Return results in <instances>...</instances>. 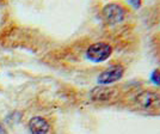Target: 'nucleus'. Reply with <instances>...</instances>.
<instances>
[{
  "label": "nucleus",
  "mask_w": 160,
  "mask_h": 134,
  "mask_svg": "<svg viewBox=\"0 0 160 134\" xmlns=\"http://www.w3.org/2000/svg\"><path fill=\"white\" fill-rule=\"evenodd\" d=\"M124 73V68L121 65H113L109 67L104 72H102L98 77V83L102 85H108V84H112L115 81L120 80L122 75Z\"/></svg>",
  "instance_id": "obj_4"
},
{
  "label": "nucleus",
  "mask_w": 160,
  "mask_h": 134,
  "mask_svg": "<svg viewBox=\"0 0 160 134\" xmlns=\"http://www.w3.org/2000/svg\"><path fill=\"white\" fill-rule=\"evenodd\" d=\"M136 104L146 110H154L160 108V95L154 91H142L135 98Z\"/></svg>",
  "instance_id": "obj_2"
},
{
  "label": "nucleus",
  "mask_w": 160,
  "mask_h": 134,
  "mask_svg": "<svg viewBox=\"0 0 160 134\" xmlns=\"http://www.w3.org/2000/svg\"><path fill=\"white\" fill-rule=\"evenodd\" d=\"M111 53H112V48L110 44H108L105 42H97L87 48L86 56L88 60L93 62H102L107 60L111 55Z\"/></svg>",
  "instance_id": "obj_1"
},
{
  "label": "nucleus",
  "mask_w": 160,
  "mask_h": 134,
  "mask_svg": "<svg viewBox=\"0 0 160 134\" xmlns=\"http://www.w3.org/2000/svg\"><path fill=\"white\" fill-rule=\"evenodd\" d=\"M104 18L109 24H117L121 23L124 18V8L118 4H108L103 8Z\"/></svg>",
  "instance_id": "obj_3"
},
{
  "label": "nucleus",
  "mask_w": 160,
  "mask_h": 134,
  "mask_svg": "<svg viewBox=\"0 0 160 134\" xmlns=\"http://www.w3.org/2000/svg\"><path fill=\"white\" fill-rule=\"evenodd\" d=\"M50 126L48 121L41 116H33L29 121V131L31 134H48Z\"/></svg>",
  "instance_id": "obj_5"
},
{
  "label": "nucleus",
  "mask_w": 160,
  "mask_h": 134,
  "mask_svg": "<svg viewBox=\"0 0 160 134\" xmlns=\"http://www.w3.org/2000/svg\"><path fill=\"white\" fill-rule=\"evenodd\" d=\"M0 134H7V132H6V129L2 127L1 125H0Z\"/></svg>",
  "instance_id": "obj_8"
},
{
  "label": "nucleus",
  "mask_w": 160,
  "mask_h": 134,
  "mask_svg": "<svg viewBox=\"0 0 160 134\" xmlns=\"http://www.w3.org/2000/svg\"><path fill=\"white\" fill-rule=\"evenodd\" d=\"M117 91L113 87H94L91 91V98L93 100H110L116 96Z\"/></svg>",
  "instance_id": "obj_6"
},
{
  "label": "nucleus",
  "mask_w": 160,
  "mask_h": 134,
  "mask_svg": "<svg viewBox=\"0 0 160 134\" xmlns=\"http://www.w3.org/2000/svg\"><path fill=\"white\" fill-rule=\"evenodd\" d=\"M152 80H153L154 84L160 86V71H154L152 73Z\"/></svg>",
  "instance_id": "obj_7"
}]
</instances>
